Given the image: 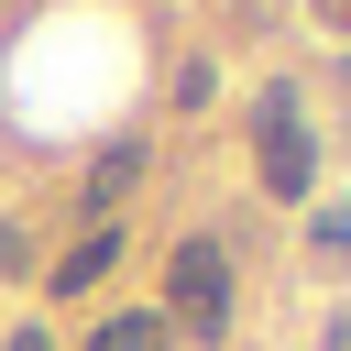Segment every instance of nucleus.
Masks as SVG:
<instances>
[{
	"mask_svg": "<svg viewBox=\"0 0 351 351\" xmlns=\"http://www.w3.org/2000/svg\"><path fill=\"white\" fill-rule=\"evenodd\" d=\"M165 318H186L197 340H219V318H230V252H219V241H176V263H165Z\"/></svg>",
	"mask_w": 351,
	"mask_h": 351,
	"instance_id": "1",
	"label": "nucleus"
},
{
	"mask_svg": "<svg viewBox=\"0 0 351 351\" xmlns=\"http://www.w3.org/2000/svg\"><path fill=\"white\" fill-rule=\"evenodd\" d=\"M252 165H263V186H274V197H307V176H318V143L296 132V110H285V99L263 110V143H252Z\"/></svg>",
	"mask_w": 351,
	"mask_h": 351,
	"instance_id": "2",
	"label": "nucleus"
},
{
	"mask_svg": "<svg viewBox=\"0 0 351 351\" xmlns=\"http://www.w3.org/2000/svg\"><path fill=\"white\" fill-rule=\"evenodd\" d=\"M165 340H176V318H165V307H121V318H99V329H88V351H165Z\"/></svg>",
	"mask_w": 351,
	"mask_h": 351,
	"instance_id": "3",
	"label": "nucleus"
},
{
	"mask_svg": "<svg viewBox=\"0 0 351 351\" xmlns=\"http://www.w3.org/2000/svg\"><path fill=\"white\" fill-rule=\"evenodd\" d=\"M110 263H121V230H110V219H99V230H88V241H77V252H66V263H55V296H88V285H99V274H110Z\"/></svg>",
	"mask_w": 351,
	"mask_h": 351,
	"instance_id": "4",
	"label": "nucleus"
},
{
	"mask_svg": "<svg viewBox=\"0 0 351 351\" xmlns=\"http://www.w3.org/2000/svg\"><path fill=\"white\" fill-rule=\"evenodd\" d=\"M132 176H143V143H110V154L88 165V219H110V197H121Z\"/></svg>",
	"mask_w": 351,
	"mask_h": 351,
	"instance_id": "5",
	"label": "nucleus"
},
{
	"mask_svg": "<svg viewBox=\"0 0 351 351\" xmlns=\"http://www.w3.org/2000/svg\"><path fill=\"white\" fill-rule=\"evenodd\" d=\"M318 252H351V208H329V219H318Z\"/></svg>",
	"mask_w": 351,
	"mask_h": 351,
	"instance_id": "6",
	"label": "nucleus"
},
{
	"mask_svg": "<svg viewBox=\"0 0 351 351\" xmlns=\"http://www.w3.org/2000/svg\"><path fill=\"white\" fill-rule=\"evenodd\" d=\"M0 351H55V340H44V329H11V340H0Z\"/></svg>",
	"mask_w": 351,
	"mask_h": 351,
	"instance_id": "7",
	"label": "nucleus"
},
{
	"mask_svg": "<svg viewBox=\"0 0 351 351\" xmlns=\"http://www.w3.org/2000/svg\"><path fill=\"white\" fill-rule=\"evenodd\" d=\"M318 22H329V33H351V0H318Z\"/></svg>",
	"mask_w": 351,
	"mask_h": 351,
	"instance_id": "8",
	"label": "nucleus"
}]
</instances>
